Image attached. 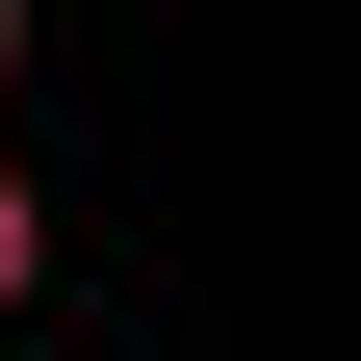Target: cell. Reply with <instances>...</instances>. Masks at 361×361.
I'll list each match as a JSON object with an SVG mask.
<instances>
[{
  "label": "cell",
  "instance_id": "6da1fadb",
  "mask_svg": "<svg viewBox=\"0 0 361 361\" xmlns=\"http://www.w3.org/2000/svg\"><path fill=\"white\" fill-rule=\"evenodd\" d=\"M0 104H26V0H0ZM52 284V207H26V129H0V310Z\"/></svg>",
  "mask_w": 361,
  "mask_h": 361
}]
</instances>
